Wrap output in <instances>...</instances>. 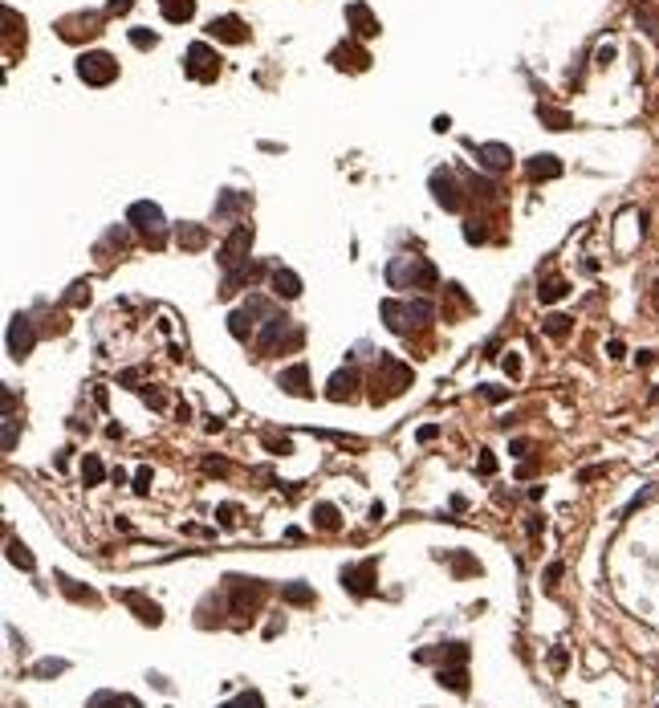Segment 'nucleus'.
Segmentation results:
<instances>
[{"label": "nucleus", "mask_w": 659, "mask_h": 708, "mask_svg": "<svg viewBox=\"0 0 659 708\" xmlns=\"http://www.w3.org/2000/svg\"><path fill=\"white\" fill-rule=\"evenodd\" d=\"M655 363V350H639V366H651Z\"/></svg>", "instance_id": "obj_56"}, {"label": "nucleus", "mask_w": 659, "mask_h": 708, "mask_svg": "<svg viewBox=\"0 0 659 708\" xmlns=\"http://www.w3.org/2000/svg\"><path fill=\"white\" fill-rule=\"evenodd\" d=\"M220 708H264V696L248 688V692H240V696H232L228 704H220Z\"/></svg>", "instance_id": "obj_37"}, {"label": "nucleus", "mask_w": 659, "mask_h": 708, "mask_svg": "<svg viewBox=\"0 0 659 708\" xmlns=\"http://www.w3.org/2000/svg\"><path fill=\"white\" fill-rule=\"evenodd\" d=\"M4 342H8V354L13 359H29L37 346V326L29 313H17L13 322H8V334H4Z\"/></svg>", "instance_id": "obj_9"}, {"label": "nucleus", "mask_w": 659, "mask_h": 708, "mask_svg": "<svg viewBox=\"0 0 659 708\" xmlns=\"http://www.w3.org/2000/svg\"><path fill=\"white\" fill-rule=\"evenodd\" d=\"M281 598H285L289 607H313V586H305V582H285V586H281Z\"/></svg>", "instance_id": "obj_26"}, {"label": "nucleus", "mask_w": 659, "mask_h": 708, "mask_svg": "<svg viewBox=\"0 0 659 708\" xmlns=\"http://www.w3.org/2000/svg\"><path fill=\"white\" fill-rule=\"evenodd\" d=\"M387 285L391 289H436L440 273L428 257H395L387 265Z\"/></svg>", "instance_id": "obj_1"}, {"label": "nucleus", "mask_w": 659, "mask_h": 708, "mask_svg": "<svg viewBox=\"0 0 659 708\" xmlns=\"http://www.w3.org/2000/svg\"><path fill=\"white\" fill-rule=\"evenodd\" d=\"M610 57H614V45H602V50H598V66H607Z\"/></svg>", "instance_id": "obj_55"}, {"label": "nucleus", "mask_w": 659, "mask_h": 708, "mask_svg": "<svg viewBox=\"0 0 659 708\" xmlns=\"http://www.w3.org/2000/svg\"><path fill=\"white\" fill-rule=\"evenodd\" d=\"M208 240H212V232L204 228V224H180L175 228V245L183 253H199V248H208Z\"/></svg>", "instance_id": "obj_20"}, {"label": "nucleus", "mask_w": 659, "mask_h": 708, "mask_svg": "<svg viewBox=\"0 0 659 708\" xmlns=\"http://www.w3.org/2000/svg\"><path fill=\"white\" fill-rule=\"evenodd\" d=\"M151 489V468H139V477H134V493H147Z\"/></svg>", "instance_id": "obj_46"}, {"label": "nucleus", "mask_w": 659, "mask_h": 708, "mask_svg": "<svg viewBox=\"0 0 659 708\" xmlns=\"http://www.w3.org/2000/svg\"><path fill=\"white\" fill-rule=\"evenodd\" d=\"M208 37L228 41V45H240V41H248V25L240 17H216L212 25H208Z\"/></svg>", "instance_id": "obj_17"}, {"label": "nucleus", "mask_w": 659, "mask_h": 708, "mask_svg": "<svg viewBox=\"0 0 659 708\" xmlns=\"http://www.w3.org/2000/svg\"><path fill=\"white\" fill-rule=\"evenodd\" d=\"M525 167H529V175H533V180H558V175H561V159H558V155H533Z\"/></svg>", "instance_id": "obj_23"}, {"label": "nucleus", "mask_w": 659, "mask_h": 708, "mask_svg": "<svg viewBox=\"0 0 659 708\" xmlns=\"http://www.w3.org/2000/svg\"><path fill=\"white\" fill-rule=\"evenodd\" d=\"M131 4H134V0H106V13H110V17H118V13H131Z\"/></svg>", "instance_id": "obj_45"}, {"label": "nucleus", "mask_w": 659, "mask_h": 708, "mask_svg": "<svg viewBox=\"0 0 659 708\" xmlns=\"http://www.w3.org/2000/svg\"><path fill=\"white\" fill-rule=\"evenodd\" d=\"M436 680H440L444 688H452V692H468V672H464V663L440 668V672H436Z\"/></svg>", "instance_id": "obj_27"}, {"label": "nucleus", "mask_w": 659, "mask_h": 708, "mask_svg": "<svg viewBox=\"0 0 659 708\" xmlns=\"http://www.w3.org/2000/svg\"><path fill=\"white\" fill-rule=\"evenodd\" d=\"M216 517H220V526H232V521H236V505H220Z\"/></svg>", "instance_id": "obj_48"}, {"label": "nucleus", "mask_w": 659, "mask_h": 708, "mask_svg": "<svg viewBox=\"0 0 659 708\" xmlns=\"http://www.w3.org/2000/svg\"><path fill=\"white\" fill-rule=\"evenodd\" d=\"M529 452V440H513V456H525Z\"/></svg>", "instance_id": "obj_57"}, {"label": "nucleus", "mask_w": 659, "mask_h": 708, "mask_svg": "<svg viewBox=\"0 0 659 708\" xmlns=\"http://www.w3.org/2000/svg\"><path fill=\"white\" fill-rule=\"evenodd\" d=\"M431 196H436V204H440L444 212H460L464 208V187H460V180H456L452 167H436V171H431Z\"/></svg>", "instance_id": "obj_7"}, {"label": "nucleus", "mask_w": 659, "mask_h": 708, "mask_svg": "<svg viewBox=\"0 0 659 708\" xmlns=\"http://www.w3.org/2000/svg\"><path fill=\"white\" fill-rule=\"evenodd\" d=\"M8 562H13V566H21V570H33V566H37L25 542H8Z\"/></svg>", "instance_id": "obj_34"}, {"label": "nucleus", "mask_w": 659, "mask_h": 708, "mask_svg": "<svg viewBox=\"0 0 659 708\" xmlns=\"http://www.w3.org/2000/svg\"><path fill=\"white\" fill-rule=\"evenodd\" d=\"M115 598H118V603H127V607L139 615V623H151V627L163 623V610L155 607L147 594H139V591H115Z\"/></svg>", "instance_id": "obj_12"}, {"label": "nucleus", "mask_w": 659, "mask_h": 708, "mask_svg": "<svg viewBox=\"0 0 659 708\" xmlns=\"http://www.w3.org/2000/svg\"><path fill=\"white\" fill-rule=\"evenodd\" d=\"M354 383H358V375H354V371H338V375L330 379V391H326V395H330V399H346L350 391H354Z\"/></svg>", "instance_id": "obj_32"}, {"label": "nucleus", "mask_w": 659, "mask_h": 708, "mask_svg": "<svg viewBox=\"0 0 659 708\" xmlns=\"http://www.w3.org/2000/svg\"><path fill=\"white\" fill-rule=\"evenodd\" d=\"M277 387H281V391H289V395H297V399H305V395H310V366H305V363L285 366V371L277 375Z\"/></svg>", "instance_id": "obj_15"}, {"label": "nucleus", "mask_w": 659, "mask_h": 708, "mask_svg": "<svg viewBox=\"0 0 659 708\" xmlns=\"http://www.w3.org/2000/svg\"><path fill=\"white\" fill-rule=\"evenodd\" d=\"M412 366L407 363H399L395 354H383L379 350V359H375V399H395L403 395L407 387H412Z\"/></svg>", "instance_id": "obj_2"}, {"label": "nucleus", "mask_w": 659, "mask_h": 708, "mask_svg": "<svg viewBox=\"0 0 659 708\" xmlns=\"http://www.w3.org/2000/svg\"><path fill=\"white\" fill-rule=\"evenodd\" d=\"M330 62H334V66H338V69H366V66H371V53H366V50H358V45H342V50H334V53H330Z\"/></svg>", "instance_id": "obj_22"}, {"label": "nucleus", "mask_w": 659, "mask_h": 708, "mask_svg": "<svg viewBox=\"0 0 659 708\" xmlns=\"http://www.w3.org/2000/svg\"><path fill=\"white\" fill-rule=\"evenodd\" d=\"M561 570H566V566H561V562H549V566H545V586H558V578H561Z\"/></svg>", "instance_id": "obj_44"}, {"label": "nucleus", "mask_w": 659, "mask_h": 708, "mask_svg": "<svg viewBox=\"0 0 659 708\" xmlns=\"http://www.w3.org/2000/svg\"><path fill=\"white\" fill-rule=\"evenodd\" d=\"M346 25L354 29V37H379V17L366 8L363 0L346 4Z\"/></svg>", "instance_id": "obj_14"}, {"label": "nucleus", "mask_w": 659, "mask_h": 708, "mask_svg": "<svg viewBox=\"0 0 659 708\" xmlns=\"http://www.w3.org/2000/svg\"><path fill=\"white\" fill-rule=\"evenodd\" d=\"M66 668H69L66 659H41V663H33V675L37 680H49V675H62Z\"/></svg>", "instance_id": "obj_38"}, {"label": "nucleus", "mask_w": 659, "mask_h": 708, "mask_svg": "<svg viewBox=\"0 0 659 708\" xmlns=\"http://www.w3.org/2000/svg\"><path fill=\"white\" fill-rule=\"evenodd\" d=\"M228 334L236 338V342H248V338H252V313H248V310H232Z\"/></svg>", "instance_id": "obj_30"}, {"label": "nucleus", "mask_w": 659, "mask_h": 708, "mask_svg": "<svg viewBox=\"0 0 659 708\" xmlns=\"http://www.w3.org/2000/svg\"><path fill=\"white\" fill-rule=\"evenodd\" d=\"M480 395L493 399V403H501V399H505V391H501V387H480Z\"/></svg>", "instance_id": "obj_51"}, {"label": "nucleus", "mask_w": 659, "mask_h": 708, "mask_svg": "<svg viewBox=\"0 0 659 708\" xmlns=\"http://www.w3.org/2000/svg\"><path fill=\"white\" fill-rule=\"evenodd\" d=\"M313 526L326 529V533H334V529L342 526V517H338V509H334L330 501H317V505H313Z\"/></svg>", "instance_id": "obj_29"}, {"label": "nucleus", "mask_w": 659, "mask_h": 708, "mask_svg": "<svg viewBox=\"0 0 659 708\" xmlns=\"http://www.w3.org/2000/svg\"><path fill=\"white\" fill-rule=\"evenodd\" d=\"M549 663H554V672H561V668H566V651L554 647V651H549Z\"/></svg>", "instance_id": "obj_50"}, {"label": "nucleus", "mask_w": 659, "mask_h": 708, "mask_svg": "<svg viewBox=\"0 0 659 708\" xmlns=\"http://www.w3.org/2000/svg\"><path fill=\"white\" fill-rule=\"evenodd\" d=\"M505 371H509L513 379H517V375H521V363H517V354H509V359H505Z\"/></svg>", "instance_id": "obj_53"}, {"label": "nucleus", "mask_w": 659, "mask_h": 708, "mask_svg": "<svg viewBox=\"0 0 659 708\" xmlns=\"http://www.w3.org/2000/svg\"><path fill=\"white\" fill-rule=\"evenodd\" d=\"M159 13H163L171 25H183V21L196 17V0H159Z\"/></svg>", "instance_id": "obj_24"}, {"label": "nucleus", "mask_w": 659, "mask_h": 708, "mask_svg": "<svg viewBox=\"0 0 659 708\" xmlns=\"http://www.w3.org/2000/svg\"><path fill=\"white\" fill-rule=\"evenodd\" d=\"M248 208H252V196H248V192H236V187H224V192L216 196V208H212V216L220 220V224H228V220H236V216H245Z\"/></svg>", "instance_id": "obj_11"}, {"label": "nucleus", "mask_w": 659, "mask_h": 708, "mask_svg": "<svg viewBox=\"0 0 659 708\" xmlns=\"http://www.w3.org/2000/svg\"><path fill=\"white\" fill-rule=\"evenodd\" d=\"M102 477H106L102 460H98V456H86V460H82V480H86V484H102Z\"/></svg>", "instance_id": "obj_36"}, {"label": "nucleus", "mask_w": 659, "mask_h": 708, "mask_svg": "<svg viewBox=\"0 0 659 708\" xmlns=\"http://www.w3.org/2000/svg\"><path fill=\"white\" fill-rule=\"evenodd\" d=\"M436 436H440V428H436V424H428V428H419V444H431Z\"/></svg>", "instance_id": "obj_49"}, {"label": "nucleus", "mask_w": 659, "mask_h": 708, "mask_svg": "<svg viewBox=\"0 0 659 708\" xmlns=\"http://www.w3.org/2000/svg\"><path fill=\"white\" fill-rule=\"evenodd\" d=\"M566 294H570V281H566V277H545L542 289H537V297H542L545 306H549V301H561Z\"/></svg>", "instance_id": "obj_31"}, {"label": "nucleus", "mask_w": 659, "mask_h": 708, "mask_svg": "<svg viewBox=\"0 0 659 708\" xmlns=\"http://www.w3.org/2000/svg\"><path fill=\"white\" fill-rule=\"evenodd\" d=\"M257 277H261V269H257V265H240V269H228V273H224V285H220V297L240 294V289H245V285H252Z\"/></svg>", "instance_id": "obj_21"}, {"label": "nucleus", "mask_w": 659, "mask_h": 708, "mask_svg": "<svg viewBox=\"0 0 659 708\" xmlns=\"http://www.w3.org/2000/svg\"><path fill=\"white\" fill-rule=\"evenodd\" d=\"M78 78L86 86H110L118 78V62L106 50H90L78 57Z\"/></svg>", "instance_id": "obj_5"}, {"label": "nucleus", "mask_w": 659, "mask_h": 708, "mask_svg": "<svg viewBox=\"0 0 659 708\" xmlns=\"http://www.w3.org/2000/svg\"><path fill=\"white\" fill-rule=\"evenodd\" d=\"M127 224H131L134 232H143L147 236V245H163V236H167V220H163V208L159 204H151V199H139V204H131V212H127Z\"/></svg>", "instance_id": "obj_3"}, {"label": "nucleus", "mask_w": 659, "mask_h": 708, "mask_svg": "<svg viewBox=\"0 0 659 708\" xmlns=\"http://www.w3.org/2000/svg\"><path fill=\"white\" fill-rule=\"evenodd\" d=\"M228 586H232V615H245V610L257 607V598H261L257 578H228Z\"/></svg>", "instance_id": "obj_13"}, {"label": "nucleus", "mask_w": 659, "mask_h": 708, "mask_svg": "<svg viewBox=\"0 0 659 708\" xmlns=\"http://www.w3.org/2000/svg\"><path fill=\"white\" fill-rule=\"evenodd\" d=\"M301 326H297L289 313H273V318H264V326H261V334H257V346L261 350H277V342L281 346H301Z\"/></svg>", "instance_id": "obj_4"}, {"label": "nucleus", "mask_w": 659, "mask_h": 708, "mask_svg": "<svg viewBox=\"0 0 659 708\" xmlns=\"http://www.w3.org/2000/svg\"><path fill=\"white\" fill-rule=\"evenodd\" d=\"M379 313L387 318V326L395 330V334H412V330H415L412 306H407V301H395V297H387V301L379 306Z\"/></svg>", "instance_id": "obj_18"}, {"label": "nucleus", "mask_w": 659, "mask_h": 708, "mask_svg": "<svg viewBox=\"0 0 659 708\" xmlns=\"http://www.w3.org/2000/svg\"><path fill=\"white\" fill-rule=\"evenodd\" d=\"M13 448H17V419L8 415L4 419V452H13Z\"/></svg>", "instance_id": "obj_42"}, {"label": "nucleus", "mask_w": 659, "mask_h": 708, "mask_svg": "<svg viewBox=\"0 0 659 708\" xmlns=\"http://www.w3.org/2000/svg\"><path fill=\"white\" fill-rule=\"evenodd\" d=\"M537 118H542L549 131H570V127H574V118L566 115V110H558V106H545V102L537 106Z\"/></svg>", "instance_id": "obj_28"}, {"label": "nucleus", "mask_w": 659, "mask_h": 708, "mask_svg": "<svg viewBox=\"0 0 659 708\" xmlns=\"http://www.w3.org/2000/svg\"><path fill=\"white\" fill-rule=\"evenodd\" d=\"M375 574H379V562L375 558L358 562V566H342V586L354 598H366V594H375Z\"/></svg>", "instance_id": "obj_10"}, {"label": "nucleus", "mask_w": 659, "mask_h": 708, "mask_svg": "<svg viewBox=\"0 0 659 708\" xmlns=\"http://www.w3.org/2000/svg\"><path fill=\"white\" fill-rule=\"evenodd\" d=\"M635 21L643 25V33L651 37V41H659V21H655V13H651L647 4H639V8H635Z\"/></svg>", "instance_id": "obj_35"}, {"label": "nucleus", "mask_w": 659, "mask_h": 708, "mask_svg": "<svg viewBox=\"0 0 659 708\" xmlns=\"http://www.w3.org/2000/svg\"><path fill=\"white\" fill-rule=\"evenodd\" d=\"M204 468L216 472V477H228V460H216V456H212V460H204Z\"/></svg>", "instance_id": "obj_47"}, {"label": "nucleus", "mask_w": 659, "mask_h": 708, "mask_svg": "<svg viewBox=\"0 0 659 708\" xmlns=\"http://www.w3.org/2000/svg\"><path fill=\"white\" fill-rule=\"evenodd\" d=\"M477 468H480V477H493V472H496V456H493V452H480Z\"/></svg>", "instance_id": "obj_43"}, {"label": "nucleus", "mask_w": 659, "mask_h": 708, "mask_svg": "<svg viewBox=\"0 0 659 708\" xmlns=\"http://www.w3.org/2000/svg\"><path fill=\"white\" fill-rule=\"evenodd\" d=\"M468 147L477 151V163L480 167H489V171H505V167L513 163V151L505 147V143H468Z\"/></svg>", "instance_id": "obj_16"}, {"label": "nucleus", "mask_w": 659, "mask_h": 708, "mask_svg": "<svg viewBox=\"0 0 659 708\" xmlns=\"http://www.w3.org/2000/svg\"><path fill=\"white\" fill-rule=\"evenodd\" d=\"M269 289H273V297H281V301H293V297H301V277H297L293 269H273V277H269Z\"/></svg>", "instance_id": "obj_19"}, {"label": "nucleus", "mask_w": 659, "mask_h": 708, "mask_svg": "<svg viewBox=\"0 0 659 708\" xmlns=\"http://www.w3.org/2000/svg\"><path fill=\"white\" fill-rule=\"evenodd\" d=\"M464 240H468V245H484V240H489L484 220H464Z\"/></svg>", "instance_id": "obj_39"}, {"label": "nucleus", "mask_w": 659, "mask_h": 708, "mask_svg": "<svg viewBox=\"0 0 659 708\" xmlns=\"http://www.w3.org/2000/svg\"><path fill=\"white\" fill-rule=\"evenodd\" d=\"M525 529H529V538H537V533H542V529H545V521H537V517H533V521H529Z\"/></svg>", "instance_id": "obj_58"}, {"label": "nucleus", "mask_w": 659, "mask_h": 708, "mask_svg": "<svg viewBox=\"0 0 659 708\" xmlns=\"http://www.w3.org/2000/svg\"><path fill=\"white\" fill-rule=\"evenodd\" d=\"M86 708H143L134 696H118V692H94Z\"/></svg>", "instance_id": "obj_25"}, {"label": "nucleus", "mask_w": 659, "mask_h": 708, "mask_svg": "<svg viewBox=\"0 0 659 708\" xmlns=\"http://www.w3.org/2000/svg\"><path fill=\"white\" fill-rule=\"evenodd\" d=\"M57 582H62V591H66L69 598H78V603H94V594H90V591H82V586H74V578L57 574Z\"/></svg>", "instance_id": "obj_41"}, {"label": "nucleus", "mask_w": 659, "mask_h": 708, "mask_svg": "<svg viewBox=\"0 0 659 708\" xmlns=\"http://www.w3.org/2000/svg\"><path fill=\"white\" fill-rule=\"evenodd\" d=\"M248 248H252V224H236V228L224 236L216 261L224 265V273H228V269H240V265H248Z\"/></svg>", "instance_id": "obj_8"}, {"label": "nucleus", "mask_w": 659, "mask_h": 708, "mask_svg": "<svg viewBox=\"0 0 659 708\" xmlns=\"http://www.w3.org/2000/svg\"><path fill=\"white\" fill-rule=\"evenodd\" d=\"M183 74L192 78V82H216V74H220V57L208 41H196V45H187V62H183Z\"/></svg>", "instance_id": "obj_6"}, {"label": "nucleus", "mask_w": 659, "mask_h": 708, "mask_svg": "<svg viewBox=\"0 0 659 708\" xmlns=\"http://www.w3.org/2000/svg\"><path fill=\"white\" fill-rule=\"evenodd\" d=\"M655 310H659V281H655Z\"/></svg>", "instance_id": "obj_59"}, {"label": "nucleus", "mask_w": 659, "mask_h": 708, "mask_svg": "<svg viewBox=\"0 0 659 708\" xmlns=\"http://www.w3.org/2000/svg\"><path fill=\"white\" fill-rule=\"evenodd\" d=\"M127 37H131V45H134V50H155V45H159V37L151 33V29H131Z\"/></svg>", "instance_id": "obj_40"}, {"label": "nucleus", "mask_w": 659, "mask_h": 708, "mask_svg": "<svg viewBox=\"0 0 659 708\" xmlns=\"http://www.w3.org/2000/svg\"><path fill=\"white\" fill-rule=\"evenodd\" d=\"M602 472H607V468H582V472H578V480H594V477H602Z\"/></svg>", "instance_id": "obj_54"}, {"label": "nucleus", "mask_w": 659, "mask_h": 708, "mask_svg": "<svg viewBox=\"0 0 659 708\" xmlns=\"http://www.w3.org/2000/svg\"><path fill=\"white\" fill-rule=\"evenodd\" d=\"M542 330L549 334V338H566L570 330H574V318H566V313H549L542 322Z\"/></svg>", "instance_id": "obj_33"}, {"label": "nucleus", "mask_w": 659, "mask_h": 708, "mask_svg": "<svg viewBox=\"0 0 659 708\" xmlns=\"http://www.w3.org/2000/svg\"><path fill=\"white\" fill-rule=\"evenodd\" d=\"M623 350H626V346L619 342V338H614V342H607V354H610V359H623Z\"/></svg>", "instance_id": "obj_52"}]
</instances>
